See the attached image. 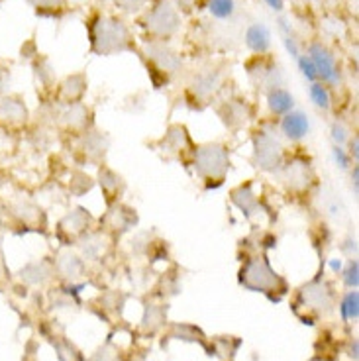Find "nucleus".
<instances>
[{"label":"nucleus","instance_id":"ddd939ff","mask_svg":"<svg viewBox=\"0 0 359 361\" xmlns=\"http://www.w3.org/2000/svg\"><path fill=\"white\" fill-rule=\"evenodd\" d=\"M85 89H87L85 77H83V75H73V77H67V79L61 82V97H63L67 102H73V100L81 99Z\"/></svg>","mask_w":359,"mask_h":361},{"label":"nucleus","instance_id":"2eb2a0df","mask_svg":"<svg viewBox=\"0 0 359 361\" xmlns=\"http://www.w3.org/2000/svg\"><path fill=\"white\" fill-rule=\"evenodd\" d=\"M340 314H341V320L343 322H355L359 318V295H358V289L350 290L346 297L341 298L340 302Z\"/></svg>","mask_w":359,"mask_h":361},{"label":"nucleus","instance_id":"39448f33","mask_svg":"<svg viewBox=\"0 0 359 361\" xmlns=\"http://www.w3.org/2000/svg\"><path fill=\"white\" fill-rule=\"evenodd\" d=\"M306 55L315 63L318 81L324 82V85H338L340 69L336 63V55L332 54V49L328 45H324L322 42H315V44L308 45V54Z\"/></svg>","mask_w":359,"mask_h":361},{"label":"nucleus","instance_id":"5701e85b","mask_svg":"<svg viewBox=\"0 0 359 361\" xmlns=\"http://www.w3.org/2000/svg\"><path fill=\"white\" fill-rule=\"evenodd\" d=\"M10 77H12V73H10V63L0 61V97L6 94V90H8L10 87Z\"/></svg>","mask_w":359,"mask_h":361},{"label":"nucleus","instance_id":"dca6fc26","mask_svg":"<svg viewBox=\"0 0 359 361\" xmlns=\"http://www.w3.org/2000/svg\"><path fill=\"white\" fill-rule=\"evenodd\" d=\"M224 116V122L226 126L230 128H238L245 124V120L250 116V110L245 104H238V102H230V104H226V114Z\"/></svg>","mask_w":359,"mask_h":361},{"label":"nucleus","instance_id":"cd10ccee","mask_svg":"<svg viewBox=\"0 0 359 361\" xmlns=\"http://www.w3.org/2000/svg\"><path fill=\"white\" fill-rule=\"evenodd\" d=\"M358 183H359V167L358 165H353V169H351V187H353V192L358 195Z\"/></svg>","mask_w":359,"mask_h":361},{"label":"nucleus","instance_id":"aec40b11","mask_svg":"<svg viewBox=\"0 0 359 361\" xmlns=\"http://www.w3.org/2000/svg\"><path fill=\"white\" fill-rule=\"evenodd\" d=\"M296 63H298V69H300V73L305 75V79L306 81H310V82H316L318 81V73H316V67L315 63L310 61V57L308 55H298L296 57Z\"/></svg>","mask_w":359,"mask_h":361},{"label":"nucleus","instance_id":"c85d7f7f","mask_svg":"<svg viewBox=\"0 0 359 361\" xmlns=\"http://www.w3.org/2000/svg\"><path fill=\"white\" fill-rule=\"evenodd\" d=\"M330 269H332L334 273H340V271L343 269V262H341L340 257H334V259H330Z\"/></svg>","mask_w":359,"mask_h":361},{"label":"nucleus","instance_id":"9b49d317","mask_svg":"<svg viewBox=\"0 0 359 361\" xmlns=\"http://www.w3.org/2000/svg\"><path fill=\"white\" fill-rule=\"evenodd\" d=\"M267 106H269L271 114L285 116L295 109V97L287 89L275 87V89H269V92H267Z\"/></svg>","mask_w":359,"mask_h":361},{"label":"nucleus","instance_id":"0eeeda50","mask_svg":"<svg viewBox=\"0 0 359 361\" xmlns=\"http://www.w3.org/2000/svg\"><path fill=\"white\" fill-rule=\"evenodd\" d=\"M0 122L4 126H22L28 122L26 100L20 94H2L0 97Z\"/></svg>","mask_w":359,"mask_h":361},{"label":"nucleus","instance_id":"6e6552de","mask_svg":"<svg viewBox=\"0 0 359 361\" xmlns=\"http://www.w3.org/2000/svg\"><path fill=\"white\" fill-rule=\"evenodd\" d=\"M147 57H150V63L155 65L163 73H173L181 67L179 55L171 51L163 42H152V45H147Z\"/></svg>","mask_w":359,"mask_h":361},{"label":"nucleus","instance_id":"a878e982","mask_svg":"<svg viewBox=\"0 0 359 361\" xmlns=\"http://www.w3.org/2000/svg\"><path fill=\"white\" fill-rule=\"evenodd\" d=\"M348 142H350V152H348V154H350L351 159H355V161H358V157H359V140H358V135H353V137H350Z\"/></svg>","mask_w":359,"mask_h":361},{"label":"nucleus","instance_id":"f8f14e48","mask_svg":"<svg viewBox=\"0 0 359 361\" xmlns=\"http://www.w3.org/2000/svg\"><path fill=\"white\" fill-rule=\"evenodd\" d=\"M218 85H220V71H205L195 79L193 90H195L197 97L207 99V97H210L218 89Z\"/></svg>","mask_w":359,"mask_h":361},{"label":"nucleus","instance_id":"9d476101","mask_svg":"<svg viewBox=\"0 0 359 361\" xmlns=\"http://www.w3.org/2000/svg\"><path fill=\"white\" fill-rule=\"evenodd\" d=\"M245 45H248V49L253 51V54L257 55H265L271 49V30L265 24H252V26L245 30Z\"/></svg>","mask_w":359,"mask_h":361},{"label":"nucleus","instance_id":"1a4fd4ad","mask_svg":"<svg viewBox=\"0 0 359 361\" xmlns=\"http://www.w3.org/2000/svg\"><path fill=\"white\" fill-rule=\"evenodd\" d=\"M310 130V122L305 112H295L291 110L288 114L281 118V132L287 135L291 142H300Z\"/></svg>","mask_w":359,"mask_h":361},{"label":"nucleus","instance_id":"6ab92c4d","mask_svg":"<svg viewBox=\"0 0 359 361\" xmlns=\"http://www.w3.org/2000/svg\"><path fill=\"white\" fill-rule=\"evenodd\" d=\"M341 275H343V283H346V287L348 289H358L359 285V267H358V262L355 259H351L348 265H346V269L340 271Z\"/></svg>","mask_w":359,"mask_h":361},{"label":"nucleus","instance_id":"b1692460","mask_svg":"<svg viewBox=\"0 0 359 361\" xmlns=\"http://www.w3.org/2000/svg\"><path fill=\"white\" fill-rule=\"evenodd\" d=\"M14 144H12V137H10L8 126L0 124V155L8 154V149H12Z\"/></svg>","mask_w":359,"mask_h":361},{"label":"nucleus","instance_id":"f257e3e1","mask_svg":"<svg viewBox=\"0 0 359 361\" xmlns=\"http://www.w3.org/2000/svg\"><path fill=\"white\" fill-rule=\"evenodd\" d=\"M89 39L92 54L116 55L134 49V36L122 18L97 14L89 20Z\"/></svg>","mask_w":359,"mask_h":361},{"label":"nucleus","instance_id":"20e7f679","mask_svg":"<svg viewBox=\"0 0 359 361\" xmlns=\"http://www.w3.org/2000/svg\"><path fill=\"white\" fill-rule=\"evenodd\" d=\"M240 283L250 290H261V293H269L277 289V283H283L279 279L277 273L271 269L269 259L265 255H257L248 259L245 265L240 271Z\"/></svg>","mask_w":359,"mask_h":361},{"label":"nucleus","instance_id":"412c9836","mask_svg":"<svg viewBox=\"0 0 359 361\" xmlns=\"http://www.w3.org/2000/svg\"><path fill=\"white\" fill-rule=\"evenodd\" d=\"M112 2L124 12H140L142 8H145V4L150 0H112Z\"/></svg>","mask_w":359,"mask_h":361},{"label":"nucleus","instance_id":"4be33fe9","mask_svg":"<svg viewBox=\"0 0 359 361\" xmlns=\"http://www.w3.org/2000/svg\"><path fill=\"white\" fill-rule=\"evenodd\" d=\"M332 154H334V159H336V163L340 165V169H350L351 157H350V154H348V152L341 147V145H334Z\"/></svg>","mask_w":359,"mask_h":361},{"label":"nucleus","instance_id":"7c9ffc66","mask_svg":"<svg viewBox=\"0 0 359 361\" xmlns=\"http://www.w3.org/2000/svg\"><path fill=\"white\" fill-rule=\"evenodd\" d=\"M351 357L358 360V340H353V343H351Z\"/></svg>","mask_w":359,"mask_h":361},{"label":"nucleus","instance_id":"a211bd4d","mask_svg":"<svg viewBox=\"0 0 359 361\" xmlns=\"http://www.w3.org/2000/svg\"><path fill=\"white\" fill-rule=\"evenodd\" d=\"M30 6L36 8L37 14H47V12H57L67 6V0H26Z\"/></svg>","mask_w":359,"mask_h":361},{"label":"nucleus","instance_id":"393cba45","mask_svg":"<svg viewBox=\"0 0 359 361\" xmlns=\"http://www.w3.org/2000/svg\"><path fill=\"white\" fill-rule=\"evenodd\" d=\"M332 140L336 142V145H343L348 140H350L348 130L341 126L340 122H334L332 124Z\"/></svg>","mask_w":359,"mask_h":361},{"label":"nucleus","instance_id":"f03ea898","mask_svg":"<svg viewBox=\"0 0 359 361\" xmlns=\"http://www.w3.org/2000/svg\"><path fill=\"white\" fill-rule=\"evenodd\" d=\"M140 24L153 42H165L179 32L181 14L171 0H150V8L140 18Z\"/></svg>","mask_w":359,"mask_h":361},{"label":"nucleus","instance_id":"c756f323","mask_svg":"<svg viewBox=\"0 0 359 361\" xmlns=\"http://www.w3.org/2000/svg\"><path fill=\"white\" fill-rule=\"evenodd\" d=\"M195 2H197V0H177V4H179L181 8H189Z\"/></svg>","mask_w":359,"mask_h":361},{"label":"nucleus","instance_id":"423d86ee","mask_svg":"<svg viewBox=\"0 0 359 361\" xmlns=\"http://www.w3.org/2000/svg\"><path fill=\"white\" fill-rule=\"evenodd\" d=\"M255 135V161L257 167L265 171H275L281 165V145L267 132H257Z\"/></svg>","mask_w":359,"mask_h":361},{"label":"nucleus","instance_id":"4468645a","mask_svg":"<svg viewBox=\"0 0 359 361\" xmlns=\"http://www.w3.org/2000/svg\"><path fill=\"white\" fill-rule=\"evenodd\" d=\"M308 92H310V99H312V102H315L316 106L322 110V112H328V110L332 109V97H330L328 85H324V82L320 81L310 82Z\"/></svg>","mask_w":359,"mask_h":361},{"label":"nucleus","instance_id":"7ed1b4c3","mask_svg":"<svg viewBox=\"0 0 359 361\" xmlns=\"http://www.w3.org/2000/svg\"><path fill=\"white\" fill-rule=\"evenodd\" d=\"M195 167L198 175L207 180V185L210 180H216V187H220L230 169L228 149L220 144L200 145L195 152Z\"/></svg>","mask_w":359,"mask_h":361},{"label":"nucleus","instance_id":"bb28decb","mask_svg":"<svg viewBox=\"0 0 359 361\" xmlns=\"http://www.w3.org/2000/svg\"><path fill=\"white\" fill-rule=\"evenodd\" d=\"M265 4H267L273 12H283V8H285V0H265Z\"/></svg>","mask_w":359,"mask_h":361},{"label":"nucleus","instance_id":"2f4dec72","mask_svg":"<svg viewBox=\"0 0 359 361\" xmlns=\"http://www.w3.org/2000/svg\"><path fill=\"white\" fill-rule=\"evenodd\" d=\"M73 2H87V0H73Z\"/></svg>","mask_w":359,"mask_h":361},{"label":"nucleus","instance_id":"f3484780","mask_svg":"<svg viewBox=\"0 0 359 361\" xmlns=\"http://www.w3.org/2000/svg\"><path fill=\"white\" fill-rule=\"evenodd\" d=\"M208 12L216 20H230L236 14V0H208Z\"/></svg>","mask_w":359,"mask_h":361},{"label":"nucleus","instance_id":"473e14b6","mask_svg":"<svg viewBox=\"0 0 359 361\" xmlns=\"http://www.w3.org/2000/svg\"><path fill=\"white\" fill-rule=\"evenodd\" d=\"M0 2H2V0H0Z\"/></svg>","mask_w":359,"mask_h":361}]
</instances>
